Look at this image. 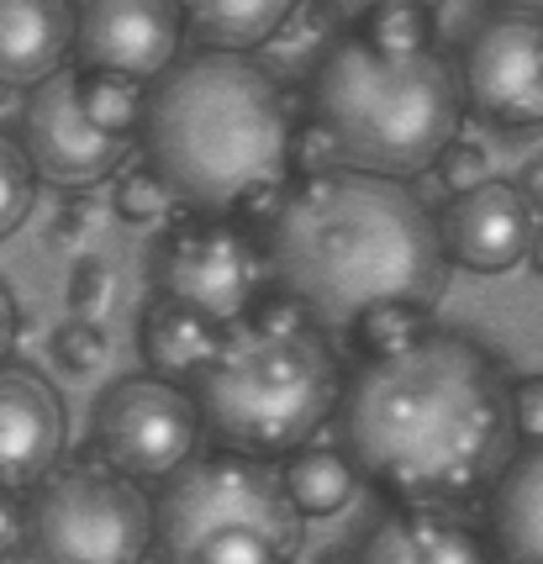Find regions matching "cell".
I'll return each instance as SVG.
<instances>
[{
  "instance_id": "cell-29",
  "label": "cell",
  "mask_w": 543,
  "mask_h": 564,
  "mask_svg": "<svg viewBox=\"0 0 543 564\" xmlns=\"http://www.w3.org/2000/svg\"><path fill=\"white\" fill-rule=\"evenodd\" d=\"M338 17H348V22H370V17H380V11H395V6H412V11H433L438 0H327Z\"/></svg>"
},
{
  "instance_id": "cell-19",
  "label": "cell",
  "mask_w": 543,
  "mask_h": 564,
  "mask_svg": "<svg viewBox=\"0 0 543 564\" xmlns=\"http://www.w3.org/2000/svg\"><path fill=\"white\" fill-rule=\"evenodd\" d=\"M217 338H222L217 322H206L200 312L180 306V301H159L143 317V365L153 369V380L185 386L217 354Z\"/></svg>"
},
{
  "instance_id": "cell-3",
  "label": "cell",
  "mask_w": 543,
  "mask_h": 564,
  "mask_svg": "<svg viewBox=\"0 0 543 564\" xmlns=\"http://www.w3.org/2000/svg\"><path fill=\"white\" fill-rule=\"evenodd\" d=\"M285 90L243 53H196L159 74L143 100V153L174 200L206 217L259 212L291 180Z\"/></svg>"
},
{
  "instance_id": "cell-11",
  "label": "cell",
  "mask_w": 543,
  "mask_h": 564,
  "mask_svg": "<svg viewBox=\"0 0 543 564\" xmlns=\"http://www.w3.org/2000/svg\"><path fill=\"white\" fill-rule=\"evenodd\" d=\"M26 164L37 180H53L64 191H90L100 180L122 170V159L132 153V138H111L100 132L85 106H79L75 69H53L48 79L32 85L22 111V143Z\"/></svg>"
},
{
  "instance_id": "cell-36",
  "label": "cell",
  "mask_w": 543,
  "mask_h": 564,
  "mask_svg": "<svg viewBox=\"0 0 543 564\" xmlns=\"http://www.w3.org/2000/svg\"><path fill=\"white\" fill-rule=\"evenodd\" d=\"M6 96H11V90H6V85H0V100H6Z\"/></svg>"
},
{
  "instance_id": "cell-25",
  "label": "cell",
  "mask_w": 543,
  "mask_h": 564,
  "mask_svg": "<svg viewBox=\"0 0 543 564\" xmlns=\"http://www.w3.org/2000/svg\"><path fill=\"white\" fill-rule=\"evenodd\" d=\"M427 170L438 174V185H444L448 196H465V191H475V185L491 180V159H486V148L469 143V138H448Z\"/></svg>"
},
{
  "instance_id": "cell-7",
  "label": "cell",
  "mask_w": 543,
  "mask_h": 564,
  "mask_svg": "<svg viewBox=\"0 0 543 564\" xmlns=\"http://www.w3.org/2000/svg\"><path fill=\"white\" fill-rule=\"evenodd\" d=\"M22 549L32 564H143L153 549V501L100 459L48 469L32 486Z\"/></svg>"
},
{
  "instance_id": "cell-8",
  "label": "cell",
  "mask_w": 543,
  "mask_h": 564,
  "mask_svg": "<svg viewBox=\"0 0 543 564\" xmlns=\"http://www.w3.org/2000/svg\"><path fill=\"white\" fill-rule=\"evenodd\" d=\"M196 401L170 380L132 375L96 401V459L132 486L170 480L180 465L196 459Z\"/></svg>"
},
{
  "instance_id": "cell-14",
  "label": "cell",
  "mask_w": 543,
  "mask_h": 564,
  "mask_svg": "<svg viewBox=\"0 0 543 564\" xmlns=\"http://www.w3.org/2000/svg\"><path fill=\"white\" fill-rule=\"evenodd\" d=\"M64 443V406L48 380L32 369L0 365V486L32 491L58 459Z\"/></svg>"
},
{
  "instance_id": "cell-24",
  "label": "cell",
  "mask_w": 543,
  "mask_h": 564,
  "mask_svg": "<svg viewBox=\"0 0 543 564\" xmlns=\"http://www.w3.org/2000/svg\"><path fill=\"white\" fill-rule=\"evenodd\" d=\"M359 37L380 53H417L433 48V22H427V11L395 6V11H380L370 22H359Z\"/></svg>"
},
{
  "instance_id": "cell-26",
  "label": "cell",
  "mask_w": 543,
  "mask_h": 564,
  "mask_svg": "<svg viewBox=\"0 0 543 564\" xmlns=\"http://www.w3.org/2000/svg\"><path fill=\"white\" fill-rule=\"evenodd\" d=\"M64 301H69V312L85 322H100V312L117 301V274L106 259H79L75 270H69V285H64Z\"/></svg>"
},
{
  "instance_id": "cell-22",
  "label": "cell",
  "mask_w": 543,
  "mask_h": 564,
  "mask_svg": "<svg viewBox=\"0 0 543 564\" xmlns=\"http://www.w3.org/2000/svg\"><path fill=\"white\" fill-rule=\"evenodd\" d=\"M174 206V196H170V185L153 174V164H132V170H122L117 174V191H111V212L122 221H159L164 212Z\"/></svg>"
},
{
  "instance_id": "cell-18",
  "label": "cell",
  "mask_w": 543,
  "mask_h": 564,
  "mask_svg": "<svg viewBox=\"0 0 543 564\" xmlns=\"http://www.w3.org/2000/svg\"><path fill=\"white\" fill-rule=\"evenodd\" d=\"M301 0H174L180 32H196L206 53H248L291 22Z\"/></svg>"
},
{
  "instance_id": "cell-1",
  "label": "cell",
  "mask_w": 543,
  "mask_h": 564,
  "mask_svg": "<svg viewBox=\"0 0 543 564\" xmlns=\"http://www.w3.org/2000/svg\"><path fill=\"white\" fill-rule=\"evenodd\" d=\"M338 406L354 475L422 512L486 491L518 443L496 359L444 327H427L385 359H365Z\"/></svg>"
},
{
  "instance_id": "cell-5",
  "label": "cell",
  "mask_w": 543,
  "mask_h": 564,
  "mask_svg": "<svg viewBox=\"0 0 543 564\" xmlns=\"http://www.w3.org/2000/svg\"><path fill=\"white\" fill-rule=\"evenodd\" d=\"M317 127L348 170L380 180H412L459 138V74L433 48L380 53L348 37L317 69Z\"/></svg>"
},
{
  "instance_id": "cell-2",
  "label": "cell",
  "mask_w": 543,
  "mask_h": 564,
  "mask_svg": "<svg viewBox=\"0 0 543 564\" xmlns=\"http://www.w3.org/2000/svg\"><path fill=\"white\" fill-rule=\"evenodd\" d=\"M270 264L291 306L327 327L380 312H433L448 280L438 221L401 180L365 170H312L280 200Z\"/></svg>"
},
{
  "instance_id": "cell-34",
  "label": "cell",
  "mask_w": 543,
  "mask_h": 564,
  "mask_svg": "<svg viewBox=\"0 0 543 564\" xmlns=\"http://www.w3.org/2000/svg\"><path fill=\"white\" fill-rule=\"evenodd\" d=\"M543 0H507V11H539Z\"/></svg>"
},
{
  "instance_id": "cell-6",
  "label": "cell",
  "mask_w": 543,
  "mask_h": 564,
  "mask_svg": "<svg viewBox=\"0 0 543 564\" xmlns=\"http://www.w3.org/2000/svg\"><path fill=\"white\" fill-rule=\"evenodd\" d=\"M159 486L153 549L164 564H296L306 517L270 459L206 454Z\"/></svg>"
},
{
  "instance_id": "cell-30",
  "label": "cell",
  "mask_w": 543,
  "mask_h": 564,
  "mask_svg": "<svg viewBox=\"0 0 543 564\" xmlns=\"http://www.w3.org/2000/svg\"><path fill=\"white\" fill-rule=\"evenodd\" d=\"M26 533V507H22V491H6L0 486V549H17Z\"/></svg>"
},
{
  "instance_id": "cell-10",
  "label": "cell",
  "mask_w": 543,
  "mask_h": 564,
  "mask_svg": "<svg viewBox=\"0 0 543 564\" xmlns=\"http://www.w3.org/2000/svg\"><path fill=\"white\" fill-rule=\"evenodd\" d=\"M459 100L480 122L539 132L543 122V22L539 11H501L475 32L459 69Z\"/></svg>"
},
{
  "instance_id": "cell-35",
  "label": "cell",
  "mask_w": 543,
  "mask_h": 564,
  "mask_svg": "<svg viewBox=\"0 0 543 564\" xmlns=\"http://www.w3.org/2000/svg\"><path fill=\"white\" fill-rule=\"evenodd\" d=\"M317 564H354V560H344V554H333V560H317Z\"/></svg>"
},
{
  "instance_id": "cell-16",
  "label": "cell",
  "mask_w": 543,
  "mask_h": 564,
  "mask_svg": "<svg viewBox=\"0 0 543 564\" xmlns=\"http://www.w3.org/2000/svg\"><path fill=\"white\" fill-rule=\"evenodd\" d=\"M354 564H496V554L465 522L444 512H422V507H401L374 528Z\"/></svg>"
},
{
  "instance_id": "cell-28",
  "label": "cell",
  "mask_w": 543,
  "mask_h": 564,
  "mask_svg": "<svg viewBox=\"0 0 543 564\" xmlns=\"http://www.w3.org/2000/svg\"><path fill=\"white\" fill-rule=\"evenodd\" d=\"M507 412H512V433L528 448H539V438H543V380L539 375H522V380L507 386Z\"/></svg>"
},
{
  "instance_id": "cell-12",
  "label": "cell",
  "mask_w": 543,
  "mask_h": 564,
  "mask_svg": "<svg viewBox=\"0 0 543 564\" xmlns=\"http://www.w3.org/2000/svg\"><path fill=\"white\" fill-rule=\"evenodd\" d=\"M180 11L174 0H85L75 17V48L85 74H117L149 85L180 53Z\"/></svg>"
},
{
  "instance_id": "cell-17",
  "label": "cell",
  "mask_w": 543,
  "mask_h": 564,
  "mask_svg": "<svg viewBox=\"0 0 543 564\" xmlns=\"http://www.w3.org/2000/svg\"><path fill=\"white\" fill-rule=\"evenodd\" d=\"M496 564H543V454L522 448L496 475L491 543Z\"/></svg>"
},
{
  "instance_id": "cell-33",
  "label": "cell",
  "mask_w": 543,
  "mask_h": 564,
  "mask_svg": "<svg viewBox=\"0 0 543 564\" xmlns=\"http://www.w3.org/2000/svg\"><path fill=\"white\" fill-rule=\"evenodd\" d=\"M0 564H32V554L17 543V549H0Z\"/></svg>"
},
{
  "instance_id": "cell-20",
  "label": "cell",
  "mask_w": 543,
  "mask_h": 564,
  "mask_svg": "<svg viewBox=\"0 0 543 564\" xmlns=\"http://www.w3.org/2000/svg\"><path fill=\"white\" fill-rule=\"evenodd\" d=\"M280 486H285V496H291V507H296L301 517H333L354 501L359 475H354V465H348V454L306 443V448H296V454H285Z\"/></svg>"
},
{
  "instance_id": "cell-15",
  "label": "cell",
  "mask_w": 543,
  "mask_h": 564,
  "mask_svg": "<svg viewBox=\"0 0 543 564\" xmlns=\"http://www.w3.org/2000/svg\"><path fill=\"white\" fill-rule=\"evenodd\" d=\"M75 37L69 0H0V85L32 90L37 79L64 69Z\"/></svg>"
},
{
  "instance_id": "cell-9",
  "label": "cell",
  "mask_w": 543,
  "mask_h": 564,
  "mask_svg": "<svg viewBox=\"0 0 543 564\" xmlns=\"http://www.w3.org/2000/svg\"><path fill=\"white\" fill-rule=\"evenodd\" d=\"M159 285H164V301H180L200 312L206 322H227L248 317L259 306V291H264V253L248 238L243 227L211 217V221H185L164 243V259H159Z\"/></svg>"
},
{
  "instance_id": "cell-13",
  "label": "cell",
  "mask_w": 543,
  "mask_h": 564,
  "mask_svg": "<svg viewBox=\"0 0 543 564\" xmlns=\"http://www.w3.org/2000/svg\"><path fill=\"white\" fill-rule=\"evenodd\" d=\"M438 243L444 259L475 274H507L522 259H539V200H528L518 185L486 180L465 196L448 200L438 221Z\"/></svg>"
},
{
  "instance_id": "cell-27",
  "label": "cell",
  "mask_w": 543,
  "mask_h": 564,
  "mask_svg": "<svg viewBox=\"0 0 543 564\" xmlns=\"http://www.w3.org/2000/svg\"><path fill=\"white\" fill-rule=\"evenodd\" d=\"M53 354H58V365L69 369V375H90V369L106 365L111 338H106V327H100V322L69 317L64 327H58V338H53Z\"/></svg>"
},
{
  "instance_id": "cell-4",
  "label": "cell",
  "mask_w": 543,
  "mask_h": 564,
  "mask_svg": "<svg viewBox=\"0 0 543 564\" xmlns=\"http://www.w3.org/2000/svg\"><path fill=\"white\" fill-rule=\"evenodd\" d=\"M338 395L344 375L317 322L296 306H253L222 327L191 401L222 454L285 459L317 438Z\"/></svg>"
},
{
  "instance_id": "cell-32",
  "label": "cell",
  "mask_w": 543,
  "mask_h": 564,
  "mask_svg": "<svg viewBox=\"0 0 543 564\" xmlns=\"http://www.w3.org/2000/svg\"><path fill=\"white\" fill-rule=\"evenodd\" d=\"M11 348H17V306H11V295L0 285V365L11 359Z\"/></svg>"
},
{
  "instance_id": "cell-23",
  "label": "cell",
  "mask_w": 543,
  "mask_h": 564,
  "mask_svg": "<svg viewBox=\"0 0 543 564\" xmlns=\"http://www.w3.org/2000/svg\"><path fill=\"white\" fill-rule=\"evenodd\" d=\"M37 200V174L26 164V153L11 138H0V238L17 232Z\"/></svg>"
},
{
  "instance_id": "cell-31",
  "label": "cell",
  "mask_w": 543,
  "mask_h": 564,
  "mask_svg": "<svg viewBox=\"0 0 543 564\" xmlns=\"http://www.w3.org/2000/svg\"><path fill=\"white\" fill-rule=\"evenodd\" d=\"M90 221H96V206H90V200H69V206L58 212V221H53V232L75 243V238L85 232V227H90Z\"/></svg>"
},
{
  "instance_id": "cell-21",
  "label": "cell",
  "mask_w": 543,
  "mask_h": 564,
  "mask_svg": "<svg viewBox=\"0 0 543 564\" xmlns=\"http://www.w3.org/2000/svg\"><path fill=\"white\" fill-rule=\"evenodd\" d=\"M75 85H79V106H85V117H90L100 132H111V138H138L143 100H149L143 85L117 79V74H85V69H75Z\"/></svg>"
}]
</instances>
